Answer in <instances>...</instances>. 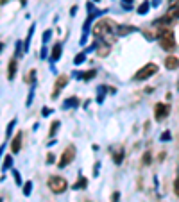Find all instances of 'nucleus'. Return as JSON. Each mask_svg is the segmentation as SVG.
Masks as SVG:
<instances>
[{
    "mask_svg": "<svg viewBox=\"0 0 179 202\" xmlns=\"http://www.w3.org/2000/svg\"><path fill=\"white\" fill-rule=\"evenodd\" d=\"M73 159H75V147H73V145H68L63 150V154H61V161L57 163V166H59V168H64V166L70 165Z\"/></svg>",
    "mask_w": 179,
    "mask_h": 202,
    "instance_id": "39448f33",
    "label": "nucleus"
},
{
    "mask_svg": "<svg viewBox=\"0 0 179 202\" xmlns=\"http://www.w3.org/2000/svg\"><path fill=\"white\" fill-rule=\"evenodd\" d=\"M47 56V45H43V48H41V57H45Z\"/></svg>",
    "mask_w": 179,
    "mask_h": 202,
    "instance_id": "c9c22d12",
    "label": "nucleus"
},
{
    "mask_svg": "<svg viewBox=\"0 0 179 202\" xmlns=\"http://www.w3.org/2000/svg\"><path fill=\"white\" fill-rule=\"evenodd\" d=\"M149 9H150V2H147V0H145V2H142V4L138 6L136 13H138V15H147V13H149Z\"/></svg>",
    "mask_w": 179,
    "mask_h": 202,
    "instance_id": "ddd939ff",
    "label": "nucleus"
},
{
    "mask_svg": "<svg viewBox=\"0 0 179 202\" xmlns=\"http://www.w3.org/2000/svg\"><path fill=\"white\" fill-rule=\"evenodd\" d=\"M16 66H18V61L16 59H11L9 61V70H7V79L13 80L14 75H16Z\"/></svg>",
    "mask_w": 179,
    "mask_h": 202,
    "instance_id": "9b49d317",
    "label": "nucleus"
},
{
    "mask_svg": "<svg viewBox=\"0 0 179 202\" xmlns=\"http://www.w3.org/2000/svg\"><path fill=\"white\" fill-rule=\"evenodd\" d=\"M122 2H125V4H129V2H133V0H122Z\"/></svg>",
    "mask_w": 179,
    "mask_h": 202,
    "instance_id": "ea45409f",
    "label": "nucleus"
},
{
    "mask_svg": "<svg viewBox=\"0 0 179 202\" xmlns=\"http://www.w3.org/2000/svg\"><path fill=\"white\" fill-rule=\"evenodd\" d=\"M154 73H158V65H156V63H147L143 68H140V70L134 73L133 79L140 82V80H147L149 77H152Z\"/></svg>",
    "mask_w": 179,
    "mask_h": 202,
    "instance_id": "7ed1b4c3",
    "label": "nucleus"
},
{
    "mask_svg": "<svg viewBox=\"0 0 179 202\" xmlns=\"http://www.w3.org/2000/svg\"><path fill=\"white\" fill-rule=\"evenodd\" d=\"M75 13H77V6H73V7L70 9V15H72V16L75 15Z\"/></svg>",
    "mask_w": 179,
    "mask_h": 202,
    "instance_id": "e433bc0d",
    "label": "nucleus"
},
{
    "mask_svg": "<svg viewBox=\"0 0 179 202\" xmlns=\"http://www.w3.org/2000/svg\"><path fill=\"white\" fill-rule=\"evenodd\" d=\"M13 175H14V181H16V184L21 186V177H20V172L18 170H13Z\"/></svg>",
    "mask_w": 179,
    "mask_h": 202,
    "instance_id": "cd10ccee",
    "label": "nucleus"
},
{
    "mask_svg": "<svg viewBox=\"0 0 179 202\" xmlns=\"http://www.w3.org/2000/svg\"><path fill=\"white\" fill-rule=\"evenodd\" d=\"M66 82H68V75H59V77H57L56 84H54V93H52V99H57L59 91L66 86Z\"/></svg>",
    "mask_w": 179,
    "mask_h": 202,
    "instance_id": "0eeeda50",
    "label": "nucleus"
},
{
    "mask_svg": "<svg viewBox=\"0 0 179 202\" xmlns=\"http://www.w3.org/2000/svg\"><path fill=\"white\" fill-rule=\"evenodd\" d=\"M86 186H88V179L86 177H79L77 182L73 184V190H86Z\"/></svg>",
    "mask_w": 179,
    "mask_h": 202,
    "instance_id": "2eb2a0df",
    "label": "nucleus"
},
{
    "mask_svg": "<svg viewBox=\"0 0 179 202\" xmlns=\"http://www.w3.org/2000/svg\"><path fill=\"white\" fill-rule=\"evenodd\" d=\"M50 36H52V30H45V32H43V45H47L49 43V39H50Z\"/></svg>",
    "mask_w": 179,
    "mask_h": 202,
    "instance_id": "bb28decb",
    "label": "nucleus"
},
{
    "mask_svg": "<svg viewBox=\"0 0 179 202\" xmlns=\"http://www.w3.org/2000/svg\"><path fill=\"white\" fill-rule=\"evenodd\" d=\"M168 113H170V106H168V104H165V102H158L156 106H154V116H156L158 122L165 120V118L168 116Z\"/></svg>",
    "mask_w": 179,
    "mask_h": 202,
    "instance_id": "423d86ee",
    "label": "nucleus"
},
{
    "mask_svg": "<svg viewBox=\"0 0 179 202\" xmlns=\"http://www.w3.org/2000/svg\"><path fill=\"white\" fill-rule=\"evenodd\" d=\"M170 132H163V134H161V141H168V140H170Z\"/></svg>",
    "mask_w": 179,
    "mask_h": 202,
    "instance_id": "2f4dec72",
    "label": "nucleus"
},
{
    "mask_svg": "<svg viewBox=\"0 0 179 202\" xmlns=\"http://www.w3.org/2000/svg\"><path fill=\"white\" fill-rule=\"evenodd\" d=\"M113 161L116 165H122V161H124V149H118L116 152H113Z\"/></svg>",
    "mask_w": 179,
    "mask_h": 202,
    "instance_id": "4468645a",
    "label": "nucleus"
},
{
    "mask_svg": "<svg viewBox=\"0 0 179 202\" xmlns=\"http://www.w3.org/2000/svg\"><path fill=\"white\" fill-rule=\"evenodd\" d=\"M159 39V45H161V48L167 52H172V50H176V36H174V32H172L170 29H167V32L165 34H161V36L158 38Z\"/></svg>",
    "mask_w": 179,
    "mask_h": 202,
    "instance_id": "20e7f679",
    "label": "nucleus"
},
{
    "mask_svg": "<svg viewBox=\"0 0 179 202\" xmlns=\"http://www.w3.org/2000/svg\"><path fill=\"white\" fill-rule=\"evenodd\" d=\"M143 161H142V163H143V165H150V161H152V154H150V152L149 150H147V152H145V154H143Z\"/></svg>",
    "mask_w": 179,
    "mask_h": 202,
    "instance_id": "5701e85b",
    "label": "nucleus"
},
{
    "mask_svg": "<svg viewBox=\"0 0 179 202\" xmlns=\"http://www.w3.org/2000/svg\"><path fill=\"white\" fill-rule=\"evenodd\" d=\"M116 29V25H115L113 20H109V18H102L100 22H97L95 25H93V36L95 38H106L107 34H111L113 30Z\"/></svg>",
    "mask_w": 179,
    "mask_h": 202,
    "instance_id": "f257e3e1",
    "label": "nucleus"
},
{
    "mask_svg": "<svg viewBox=\"0 0 179 202\" xmlns=\"http://www.w3.org/2000/svg\"><path fill=\"white\" fill-rule=\"evenodd\" d=\"M68 108H79V99L77 97H70L63 102V109H68Z\"/></svg>",
    "mask_w": 179,
    "mask_h": 202,
    "instance_id": "f8f14e48",
    "label": "nucleus"
},
{
    "mask_svg": "<svg viewBox=\"0 0 179 202\" xmlns=\"http://www.w3.org/2000/svg\"><path fill=\"white\" fill-rule=\"evenodd\" d=\"M31 191H32V182L27 181V182L23 184V195H31Z\"/></svg>",
    "mask_w": 179,
    "mask_h": 202,
    "instance_id": "b1692460",
    "label": "nucleus"
},
{
    "mask_svg": "<svg viewBox=\"0 0 179 202\" xmlns=\"http://www.w3.org/2000/svg\"><path fill=\"white\" fill-rule=\"evenodd\" d=\"M11 166H13V158H11V156H6V158H4V163H2V170L7 172Z\"/></svg>",
    "mask_w": 179,
    "mask_h": 202,
    "instance_id": "a211bd4d",
    "label": "nucleus"
},
{
    "mask_svg": "<svg viewBox=\"0 0 179 202\" xmlns=\"http://www.w3.org/2000/svg\"><path fill=\"white\" fill-rule=\"evenodd\" d=\"M14 125H16V120H11V122H9V125H7L6 138H9V136H11V134H13V129H14Z\"/></svg>",
    "mask_w": 179,
    "mask_h": 202,
    "instance_id": "412c9836",
    "label": "nucleus"
},
{
    "mask_svg": "<svg viewBox=\"0 0 179 202\" xmlns=\"http://www.w3.org/2000/svg\"><path fill=\"white\" fill-rule=\"evenodd\" d=\"M47 163H54V156H52V154H49V156H47Z\"/></svg>",
    "mask_w": 179,
    "mask_h": 202,
    "instance_id": "f704fd0d",
    "label": "nucleus"
},
{
    "mask_svg": "<svg viewBox=\"0 0 179 202\" xmlns=\"http://www.w3.org/2000/svg\"><path fill=\"white\" fill-rule=\"evenodd\" d=\"M34 29H36V23H32V25H31V29H29L27 39H25V47H23V52H27V50H29V43H31V38H32V32H34Z\"/></svg>",
    "mask_w": 179,
    "mask_h": 202,
    "instance_id": "f3484780",
    "label": "nucleus"
},
{
    "mask_svg": "<svg viewBox=\"0 0 179 202\" xmlns=\"http://www.w3.org/2000/svg\"><path fill=\"white\" fill-rule=\"evenodd\" d=\"M25 80H27L31 86H32V84H36V70H31V72H29V75L25 77Z\"/></svg>",
    "mask_w": 179,
    "mask_h": 202,
    "instance_id": "6ab92c4d",
    "label": "nucleus"
},
{
    "mask_svg": "<svg viewBox=\"0 0 179 202\" xmlns=\"http://www.w3.org/2000/svg\"><path fill=\"white\" fill-rule=\"evenodd\" d=\"M95 77V70H88V72H82V80H90Z\"/></svg>",
    "mask_w": 179,
    "mask_h": 202,
    "instance_id": "4be33fe9",
    "label": "nucleus"
},
{
    "mask_svg": "<svg viewBox=\"0 0 179 202\" xmlns=\"http://www.w3.org/2000/svg\"><path fill=\"white\" fill-rule=\"evenodd\" d=\"M2 152H4V145H2V147H0V156H2Z\"/></svg>",
    "mask_w": 179,
    "mask_h": 202,
    "instance_id": "58836bf2",
    "label": "nucleus"
},
{
    "mask_svg": "<svg viewBox=\"0 0 179 202\" xmlns=\"http://www.w3.org/2000/svg\"><path fill=\"white\" fill-rule=\"evenodd\" d=\"M21 140H23V136H21V132H18L16 136L13 138V143H11V150L16 154V152H20L21 149Z\"/></svg>",
    "mask_w": 179,
    "mask_h": 202,
    "instance_id": "9d476101",
    "label": "nucleus"
},
{
    "mask_svg": "<svg viewBox=\"0 0 179 202\" xmlns=\"http://www.w3.org/2000/svg\"><path fill=\"white\" fill-rule=\"evenodd\" d=\"M111 200H113V202H118V200H120V193H118V191H115V193H113V199H111Z\"/></svg>",
    "mask_w": 179,
    "mask_h": 202,
    "instance_id": "72a5a7b5",
    "label": "nucleus"
},
{
    "mask_svg": "<svg viewBox=\"0 0 179 202\" xmlns=\"http://www.w3.org/2000/svg\"><path fill=\"white\" fill-rule=\"evenodd\" d=\"M107 91L106 86H99V97H97V102L99 104H102V100H104V93Z\"/></svg>",
    "mask_w": 179,
    "mask_h": 202,
    "instance_id": "aec40b11",
    "label": "nucleus"
},
{
    "mask_svg": "<svg viewBox=\"0 0 179 202\" xmlns=\"http://www.w3.org/2000/svg\"><path fill=\"white\" fill-rule=\"evenodd\" d=\"M59 125H61V123L57 122V120H56V122H52V125H50V136H54V134L57 132V129H59Z\"/></svg>",
    "mask_w": 179,
    "mask_h": 202,
    "instance_id": "393cba45",
    "label": "nucleus"
},
{
    "mask_svg": "<svg viewBox=\"0 0 179 202\" xmlns=\"http://www.w3.org/2000/svg\"><path fill=\"white\" fill-rule=\"evenodd\" d=\"M0 202H4V200H2V199H0Z\"/></svg>",
    "mask_w": 179,
    "mask_h": 202,
    "instance_id": "79ce46f5",
    "label": "nucleus"
},
{
    "mask_svg": "<svg viewBox=\"0 0 179 202\" xmlns=\"http://www.w3.org/2000/svg\"><path fill=\"white\" fill-rule=\"evenodd\" d=\"M116 30H118V34H120V36H125V34H129V32L136 30V27H131V25H120Z\"/></svg>",
    "mask_w": 179,
    "mask_h": 202,
    "instance_id": "dca6fc26",
    "label": "nucleus"
},
{
    "mask_svg": "<svg viewBox=\"0 0 179 202\" xmlns=\"http://www.w3.org/2000/svg\"><path fill=\"white\" fill-rule=\"evenodd\" d=\"M47 184H49L50 191H52V193H57V195L63 193L64 190L68 188V182H66V179L59 177V175H52V177H49Z\"/></svg>",
    "mask_w": 179,
    "mask_h": 202,
    "instance_id": "f03ea898",
    "label": "nucleus"
},
{
    "mask_svg": "<svg viewBox=\"0 0 179 202\" xmlns=\"http://www.w3.org/2000/svg\"><path fill=\"white\" fill-rule=\"evenodd\" d=\"M50 113H52V109H50V108H43V109H41V115H43V116H49Z\"/></svg>",
    "mask_w": 179,
    "mask_h": 202,
    "instance_id": "473e14b6",
    "label": "nucleus"
},
{
    "mask_svg": "<svg viewBox=\"0 0 179 202\" xmlns=\"http://www.w3.org/2000/svg\"><path fill=\"white\" fill-rule=\"evenodd\" d=\"M165 68L167 70H176V68H179V57H176V56L165 57Z\"/></svg>",
    "mask_w": 179,
    "mask_h": 202,
    "instance_id": "1a4fd4ad",
    "label": "nucleus"
},
{
    "mask_svg": "<svg viewBox=\"0 0 179 202\" xmlns=\"http://www.w3.org/2000/svg\"><path fill=\"white\" fill-rule=\"evenodd\" d=\"M152 6H154V7H158V6H159V0H152Z\"/></svg>",
    "mask_w": 179,
    "mask_h": 202,
    "instance_id": "4c0bfd02",
    "label": "nucleus"
},
{
    "mask_svg": "<svg viewBox=\"0 0 179 202\" xmlns=\"http://www.w3.org/2000/svg\"><path fill=\"white\" fill-rule=\"evenodd\" d=\"M170 15H176L179 18V4H176V6H174V9L170 11Z\"/></svg>",
    "mask_w": 179,
    "mask_h": 202,
    "instance_id": "7c9ffc66",
    "label": "nucleus"
},
{
    "mask_svg": "<svg viewBox=\"0 0 179 202\" xmlns=\"http://www.w3.org/2000/svg\"><path fill=\"white\" fill-rule=\"evenodd\" d=\"M107 54H109V47H107V45H104V47L99 50V56H102V57H104V56H107Z\"/></svg>",
    "mask_w": 179,
    "mask_h": 202,
    "instance_id": "c756f323",
    "label": "nucleus"
},
{
    "mask_svg": "<svg viewBox=\"0 0 179 202\" xmlns=\"http://www.w3.org/2000/svg\"><path fill=\"white\" fill-rule=\"evenodd\" d=\"M93 2H100V0H93Z\"/></svg>",
    "mask_w": 179,
    "mask_h": 202,
    "instance_id": "a19ab883",
    "label": "nucleus"
},
{
    "mask_svg": "<svg viewBox=\"0 0 179 202\" xmlns=\"http://www.w3.org/2000/svg\"><path fill=\"white\" fill-rule=\"evenodd\" d=\"M174 193L179 197V173H177V177H176V181H174Z\"/></svg>",
    "mask_w": 179,
    "mask_h": 202,
    "instance_id": "c85d7f7f",
    "label": "nucleus"
},
{
    "mask_svg": "<svg viewBox=\"0 0 179 202\" xmlns=\"http://www.w3.org/2000/svg\"><path fill=\"white\" fill-rule=\"evenodd\" d=\"M61 52H63V45H61V43H56V45H54V48H52V52H50V57H49L50 63H56V61H59V57H61Z\"/></svg>",
    "mask_w": 179,
    "mask_h": 202,
    "instance_id": "6e6552de",
    "label": "nucleus"
},
{
    "mask_svg": "<svg viewBox=\"0 0 179 202\" xmlns=\"http://www.w3.org/2000/svg\"><path fill=\"white\" fill-rule=\"evenodd\" d=\"M84 61H86L84 54H77V56H75V59H73V63H75V65H81V63H84Z\"/></svg>",
    "mask_w": 179,
    "mask_h": 202,
    "instance_id": "a878e982",
    "label": "nucleus"
}]
</instances>
